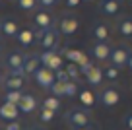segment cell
Listing matches in <instances>:
<instances>
[{"label": "cell", "instance_id": "cell-26", "mask_svg": "<svg viewBox=\"0 0 132 130\" xmlns=\"http://www.w3.org/2000/svg\"><path fill=\"white\" fill-rule=\"evenodd\" d=\"M78 84H74V82H68V84H64V97H76L78 95Z\"/></svg>", "mask_w": 132, "mask_h": 130}, {"label": "cell", "instance_id": "cell-6", "mask_svg": "<svg viewBox=\"0 0 132 130\" xmlns=\"http://www.w3.org/2000/svg\"><path fill=\"white\" fill-rule=\"evenodd\" d=\"M132 54V51L128 49V47L124 45H117L111 49V54H109V60H111V66H115V68H122V66H126L128 62V56Z\"/></svg>", "mask_w": 132, "mask_h": 130}, {"label": "cell", "instance_id": "cell-11", "mask_svg": "<svg viewBox=\"0 0 132 130\" xmlns=\"http://www.w3.org/2000/svg\"><path fill=\"white\" fill-rule=\"evenodd\" d=\"M37 109H39V101H37L35 95H31V93H23L21 95L20 103H18V111L29 115V113H33V111H37Z\"/></svg>", "mask_w": 132, "mask_h": 130}, {"label": "cell", "instance_id": "cell-9", "mask_svg": "<svg viewBox=\"0 0 132 130\" xmlns=\"http://www.w3.org/2000/svg\"><path fill=\"white\" fill-rule=\"evenodd\" d=\"M2 85L6 87V91H23L25 85V78L21 76H14V74H4L2 76Z\"/></svg>", "mask_w": 132, "mask_h": 130}, {"label": "cell", "instance_id": "cell-25", "mask_svg": "<svg viewBox=\"0 0 132 130\" xmlns=\"http://www.w3.org/2000/svg\"><path fill=\"white\" fill-rule=\"evenodd\" d=\"M64 72L68 74V78H70V82H78L80 80V76H82V74H80V68L76 64H66V68H64Z\"/></svg>", "mask_w": 132, "mask_h": 130}, {"label": "cell", "instance_id": "cell-1", "mask_svg": "<svg viewBox=\"0 0 132 130\" xmlns=\"http://www.w3.org/2000/svg\"><path fill=\"white\" fill-rule=\"evenodd\" d=\"M66 122L72 128H93V120H91V113L84 107H72L66 113Z\"/></svg>", "mask_w": 132, "mask_h": 130}, {"label": "cell", "instance_id": "cell-8", "mask_svg": "<svg viewBox=\"0 0 132 130\" xmlns=\"http://www.w3.org/2000/svg\"><path fill=\"white\" fill-rule=\"evenodd\" d=\"M33 23L37 27V31H45V29L54 27V20L47 10H37V12L33 14Z\"/></svg>", "mask_w": 132, "mask_h": 130}, {"label": "cell", "instance_id": "cell-5", "mask_svg": "<svg viewBox=\"0 0 132 130\" xmlns=\"http://www.w3.org/2000/svg\"><path fill=\"white\" fill-rule=\"evenodd\" d=\"M78 27H80V20L74 16V14H66V16L60 18L56 31H58V35L68 37V35H74V33L78 31Z\"/></svg>", "mask_w": 132, "mask_h": 130}, {"label": "cell", "instance_id": "cell-4", "mask_svg": "<svg viewBox=\"0 0 132 130\" xmlns=\"http://www.w3.org/2000/svg\"><path fill=\"white\" fill-rule=\"evenodd\" d=\"M23 62H25V54L23 53H10L8 56L4 58V64H6V68L10 70V74H14V76H21V78H25Z\"/></svg>", "mask_w": 132, "mask_h": 130}, {"label": "cell", "instance_id": "cell-2", "mask_svg": "<svg viewBox=\"0 0 132 130\" xmlns=\"http://www.w3.org/2000/svg\"><path fill=\"white\" fill-rule=\"evenodd\" d=\"M35 39H37L39 47L43 51H54L56 53L58 45H60V35H58L56 27H51V29H45V31H37L35 29Z\"/></svg>", "mask_w": 132, "mask_h": 130}, {"label": "cell", "instance_id": "cell-7", "mask_svg": "<svg viewBox=\"0 0 132 130\" xmlns=\"http://www.w3.org/2000/svg\"><path fill=\"white\" fill-rule=\"evenodd\" d=\"M97 101L101 103L103 107L111 109V107H115V105H119V103H120V91L117 90V87H113V85L103 87L101 93H99V97H97Z\"/></svg>", "mask_w": 132, "mask_h": 130}, {"label": "cell", "instance_id": "cell-34", "mask_svg": "<svg viewBox=\"0 0 132 130\" xmlns=\"http://www.w3.org/2000/svg\"><path fill=\"white\" fill-rule=\"evenodd\" d=\"M124 126H126L128 130H132V113H130V115H126V117H124Z\"/></svg>", "mask_w": 132, "mask_h": 130}, {"label": "cell", "instance_id": "cell-3", "mask_svg": "<svg viewBox=\"0 0 132 130\" xmlns=\"http://www.w3.org/2000/svg\"><path fill=\"white\" fill-rule=\"evenodd\" d=\"M39 60H41L43 68L51 70V72H56V70L64 68V58L58 53H54V51H43V53L39 54Z\"/></svg>", "mask_w": 132, "mask_h": 130}, {"label": "cell", "instance_id": "cell-10", "mask_svg": "<svg viewBox=\"0 0 132 130\" xmlns=\"http://www.w3.org/2000/svg\"><path fill=\"white\" fill-rule=\"evenodd\" d=\"M33 80L37 82V85H41L43 90H51V85L54 84V72H51V70H47V68H39L37 72L33 74Z\"/></svg>", "mask_w": 132, "mask_h": 130}, {"label": "cell", "instance_id": "cell-23", "mask_svg": "<svg viewBox=\"0 0 132 130\" xmlns=\"http://www.w3.org/2000/svg\"><path fill=\"white\" fill-rule=\"evenodd\" d=\"M54 117H56V113H53V111H47V109H43V107H39V113H37L39 122H43V124H51V122L54 120Z\"/></svg>", "mask_w": 132, "mask_h": 130}, {"label": "cell", "instance_id": "cell-24", "mask_svg": "<svg viewBox=\"0 0 132 130\" xmlns=\"http://www.w3.org/2000/svg\"><path fill=\"white\" fill-rule=\"evenodd\" d=\"M23 95V91H6L4 93V101L2 103H10V105H18Z\"/></svg>", "mask_w": 132, "mask_h": 130}, {"label": "cell", "instance_id": "cell-19", "mask_svg": "<svg viewBox=\"0 0 132 130\" xmlns=\"http://www.w3.org/2000/svg\"><path fill=\"white\" fill-rule=\"evenodd\" d=\"M18 43H20V47H29L35 41V29H29V27H23V29H20L18 31Z\"/></svg>", "mask_w": 132, "mask_h": 130}, {"label": "cell", "instance_id": "cell-35", "mask_svg": "<svg viewBox=\"0 0 132 130\" xmlns=\"http://www.w3.org/2000/svg\"><path fill=\"white\" fill-rule=\"evenodd\" d=\"M126 66H128V68H130V72H132V54H130V56H128V62H126Z\"/></svg>", "mask_w": 132, "mask_h": 130}, {"label": "cell", "instance_id": "cell-33", "mask_svg": "<svg viewBox=\"0 0 132 130\" xmlns=\"http://www.w3.org/2000/svg\"><path fill=\"white\" fill-rule=\"evenodd\" d=\"M64 4H66V8H78V6H80V0H66Z\"/></svg>", "mask_w": 132, "mask_h": 130}, {"label": "cell", "instance_id": "cell-22", "mask_svg": "<svg viewBox=\"0 0 132 130\" xmlns=\"http://www.w3.org/2000/svg\"><path fill=\"white\" fill-rule=\"evenodd\" d=\"M41 107H43V109H47V111H53V113H58V111H60V99H56V97H53V95H49V97L43 99Z\"/></svg>", "mask_w": 132, "mask_h": 130}, {"label": "cell", "instance_id": "cell-31", "mask_svg": "<svg viewBox=\"0 0 132 130\" xmlns=\"http://www.w3.org/2000/svg\"><path fill=\"white\" fill-rule=\"evenodd\" d=\"M4 130H21V124L20 122H4Z\"/></svg>", "mask_w": 132, "mask_h": 130}, {"label": "cell", "instance_id": "cell-27", "mask_svg": "<svg viewBox=\"0 0 132 130\" xmlns=\"http://www.w3.org/2000/svg\"><path fill=\"white\" fill-rule=\"evenodd\" d=\"M51 95L53 97H56V99H60V97H64V84H58V82H54L53 85H51Z\"/></svg>", "mask_w": 132, "mask_h": 130}, {"label": "cell", "instance_id": "cell-14", "mask_svg": "<svg viewBox=\"0 0 132 130\" xmlns=\"http://www.w3.org/2000/svg\"><path fill=\"white\" fill-rule=\"evenodd\" d=\"M89 54L93 58H97V60H107L109 54H111V45L109 43H93Z\"/></svg>", "mask_w": 132, "mask_h": 130}, {"label": "cell", "instance_id": "cell-20", "mask_svg": "<svg viewBox=\"0 0 132 130\" xmlns=\"http://www.w3.org/2000/svg\"><path fill=\"white\" fill-rule=\"evenodd\" d=\"M86 82H87L89 85H95V87H97V85L103 82V70L97 68V66H93V68L86 74Z\"/></svg>", "mask_w": 132, "mask_h": 130}, {"label": "cell", "instance_id": "cell-37", "mask_svg": "<svg viewBox=\"0 0 132 130\" xmlns=\"http://www.w3.org/2000/svg\"><path fill=\"white\" fill-rule=\"evenodd\" d=\"M2 76H4V74H2V68H0V78H2Z\"/></svg>", "mask_w": 132, "mask_h": 130}, {"label": "cell", "instance_id": "cell-29", "mask_svg": "<svg viewBox=\"0 0 132 130\" xmlns=\"http://www.w3.org/2000/svg\"><path fill=\"white\" fill-rule=\"evenodd\" d=\"M18 8L20 10H35L37 2L35 0H18Z\"/></svg>", "mask_w": 132, "mask_h": 130}, {"label": "cell", "instance_id": "cell-32", "mask_svg": "<svg viewBox=\"0 0 132 130\" xmlns=\"http://www.w3.org/2000/svg\"><path fill=\"white\" fill-rule=\"evenodd\" d=\"M54 4H56L54 0H39L37 2V6H41V8H53Z\"/></svg>", "mask_w": 132, "mask_h": 130}, {"label": "cell", "instance_id": "cell-15", "mask_svg": "<svg viewBox=\"0 0 132 130\" xmlns=\"http://www.w3.org/2000/svg\"><path fill=\"white\" fill-rule=\"evenodd\" d=\"M39 68H41L39 54H25V62H23V74L25 76H33Z\"/></svg>", "mask_w": 132, "mask_h": 130}, {"label": "cell", "instance_id": "cell-38", "mask_svg": "<svg viewBox=\"0 0 132 130\" xmlns=\"http://www.w3.org/2000/svg\"><path fill=\"white\" fill-rule=\"evenodd\" d=\"M27 130H39V128H27Z\"/></svg>", "mask_w": 132, "mask_h": 130}, {"label": "cell", "instance_id": "cell-28", "mask_svg": "<svg viewBox=\"0 0 132 130\" xmlns=\"http://www.w3.org/2000/svg\"><path fill=\"white\" fill-rule=\"evenodd\" d=\"M119 76H120V72H119V68H115V66H109L107 70H103V78H107L109 82L119 80Z\"/></svg>", "mask_w": 132, "mask_h": 130}, {"label": "cell", "instance_id": "cell-16", "mask_svg": "<svg viewBox=\"0 0 132 130\" xmlns=\"http://www.w3.org/2000/svg\"><path fill=\"white\" fill-rule=\"evenodd\" d=\"M20 27H18V21L12 18H2L0 20V33H4L6 37H16Z\"/></svg>", "mask_w": 132, "mask_h": 130}, {"label": "cell", "instance_id": "cell-13", "mask_svg": "<svg viewBox=\"0 0 132 130\" xmlns=\"http://www.w3.org/2000/svg\"><path fill=\"white\" fill-rule=\"evenodd\" d=\"M78 97H80V103H82L84 109L89 111L91 107H95L97 97H95V93L91 91V87H80V90H78Z\"/></svg>", "mask_w": 132, "mask_h": 130}, {"label": "cell", "instance_id": "cell-21", "mask_svg": "<svg viewBox=\"0 0 132 130\" xmlns=\"http://www.w3.org/2000/svg\"><path fill=\"white\" fill-rule=\"evenodd\" d=\"M117 31L122 37H132V16H126L117 23Z\"/></svg>", "mask_w": 132, "mask_h": 130}, {"label": "cell", "instance_id": "cell-18", "mask_svg": "<svg viewBox=\"0 0 132 130\" xmlns=\"http://www.w3.org/2000/svg\"><path fill=\"white\" fill-rule=\"evenodd\" d=\"M91 35L95 37V43H107L111 31H109V27L105 23H95L93 27H91Z\"/></svg>", "mask_w": 132, "mask_h": 130}, {"label": "cell", "instance_id": "cell-12", "mask_svg": "<svg viewBox=\"0 0 132 130\" xmlns=\"http://www.w3.org/2000/svg\"><path fill=\"white\" fill-rule=\"evenodd\" d=\"M18 105L0 103V122H16L18 120Z\"/></svg>", "mask_w": 132, "mask_h": 130}, {"label": "cell", "instance_id": "cell-30", "mask_svg": "<svg viewBox=\"0 0 132 130\" xmlns=\"http://www.w3.org/2000/svg\"><path fill=\"white\" fill-rule=\"evenodd\" d=\"M54 82H58V84H68V82H70V78H68V74L64 72V68H60V70L54 72Z\"/></svg>", "mask_w": 132, "mask_h": 130}, {"label": "cell", "instance_id": "cell-36", "mask_svg": "<svg viewBox=\"0 0 132 130\" xmlns=\"http://www.w3.org/2000/svg\"><path fill=\"white\" fill-rule=\"evenodd\" d=\"M72 130H91V128H72Z\"/></svg>", "mask_w": 132, "mask_h": 130}, {"label": "cell", "instance_id": "cell-17", "mask_svg": "<svg viewBox=\"0 0 132 130\" xmlns=\"http://www.w3.org/2000/svg\"><path fill=\"white\" fill-rule=\"evenodd\" d=\"M99 12L103 16H117L120 12V2H117V0H103V2H99Z\"/></svg>", "mask_w": 132, "mask_h": 130}]
</instances>
